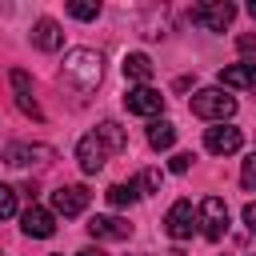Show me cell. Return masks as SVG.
I'll use <instances>...</instances> for the list:
<instances>
[{"mask_svg": "<svg viewBox=\"0 0 256 256\" xmlns=\"http://www.w3.org/2000/svg\"><path fill=\"white\" fill-rule=\"evenodd\" d=\"M8 80H12V92H16V108H20L24 116H32V120H44V112H40V104H36V96H32L28 72H24V68H12Z\"/></svg>", "mask_w": 256, "mask_h": 256, "instance_id": "30bf717a", "label": "cell"}, {"mask_svg": "<svg viewBox=\"0 0 256 256\" xmlns=\"http://www.w3.org/2000/svg\"><path fill=\"white\" fill-rule=\"evenodd\" d=\"M252 48H256V40H252V36H240V52H244V56H248V52H252Z\"/></svg>", "mask_w": 256, "mask_h": 256, "instance_id": "484cf974", "label": "cell"}, {"mask_svg": "<svg viewBox=\"0 0 256 256\" xmlns=\"http://www.w3.org/2000/svg\"><path fill=\"white\" fill-rule=\"evenodd\" d=\"M124 76L136 80V84H148V80H152V60H148L144 52H128V56H124Z\"/></svg>", "mask_w": 256, "mask_h": 256, "instance_id": "e0dca14e", "label": "cell"}, {"mask_svg": "<svg viewBox=\"0 0 256 256\" xmlns=\"http://www.w3.org/2000/svg\"><path fill=\"white\" fill-rule=\"evenodd\" d=\"M76 256H108L104 248H84V252H76Z\"/></svg>", "mask_w": 256, "mask_h": 256, "instance_id": "4316f807", "label": "cell"}, {"mask_svg": "<svg viewBox=\"0 0 256 256\" xmlns=\"http://www.w3.org/2000/svg\"><path fill=\"white\" fill-rule=\"evenodd\" d=\"M196 224H200L204 240H220L224 228H228V204H224L220 196H208V200L200 204V212H196Z\"/></svg>", "mask_w": 256, "mask_h": 256, "instance_id": "3957f363", "label": "cell"}, {"mask_svg": "<svg viewBox=\"0 0 256 256\" xmlns=\"http://www.w3.org/2000/svg\"><path fill=\"white\" fill-rule=\"evenodd\" d=\"M240 144H244V136H240V128H232V124H216V128L204 132V148H208L212 156H232V152H240Z\"/></svg>", "mask_w": 256, "mask_h": 256, "instance_id": "8992f818", "label": "cell"}, {"mask_svg": "<svg viewBox=\"0 0 256 256\" xmlns=\"http://www.w3.org/2000/svg\"><path fill=\"white\" fill-rule=\"evenodd\" d=\"M8 216H16V188L0 184V220H8Z\"/></svg>", "mask_w": 256, "mask_h": 256, "instance_id": "44dd1931", "label": "cell"}, {"mask_svg": "<svg viewBox=\"0 0 256 256\" xmlns=\"http://www.w3.org/2000/svg\"><path fill=\"white\" fill-rule=\"evenodd\" d=\"M244 224H248V228H256V208H252V204H244Z\"/></svg>", "mask_w": 256, "mask_h": 256, "instance_id": "d4e9b609", "label": "cell"}, {"mask_svg": "<svg viewBox=\"0 0 256 256\" xmlns=\"http://www.w3.org/2000/svg\"><path fill=\"white\" fill-rule=\"evenodd\" d=\"M240 184H244V192H252V188H256V160H244V172H240Z\"/></svg>", "mask_w": 256, "mask_h": 256, "instance_id": "603a6c76", "label": "cell"}, {"mask_svg": "<svg viewBox=\"0 0 256 256\" xmlns=\"http://www.w3.org/2000/svg\"><path fill=\"white\" fill-rule=\"evenodd\" d=\"M104 196H108V204H112V208H128V204H136V200H140V188H136V180H128V184H112Z\"/></svg>", "mask_w": 256, "mask_h": 256, "instance_id": "d6986e66", "label": "cell"}, {"mask_svg": "<svg viewBox=\"0 0 256 256\" xmlns=\"http://www.w3.org/2000/svg\"><path fill=\"white\" fill-rule=\"evenodd\" d=\"M96 140L104 144V152H124V148H128V136H124V128H120L116 120H104V124L96 128Z\"/></svg>", "mask_w": 256, "mask_h": 256, "instance_id": "2e32d148", "label": "cell"}, {"mask_svg": "<svg viewBox=\"0 0 256 256\" xmlns=\"http://www.w3.org/2000/svg\"><path fill=\"white\" fill-rule=\"evenodd\" d=\"M164 228H168V236H172V240H188V236L196 232L192 200H176V204L168 208V216H164Z\"/></svg>", "mask_w": 256, "mask_h": 256, "instance_id": "ba28073f", "label": "cell"}, {"mask_svg": "<svg viewBox=\"0 0 256 256\" xmlns=\"http://www.w3.org/2000/svg\"><path fill=\"white\" fill-rule=\"evenodd\" d=\"M100 76H104V56H100L96 48H72V52H64L60 84H64V88H72L80 100L96 92Z\"/></svg>", "mask_w": 256, "mask_h": 256, "instance_id": "6da1fadb", "label": "cell"}, {"mask_svg": "<svg viewBox=\"0 0 256 256\" xmlns=\"http://www.w3.org/2000/svg\"><path fill=\"white\" fill-rule=\"evenodd\" d=\"M148 144H152L156 152L172 148V144H176V128H172L168 120H152V124H148Z\"/></svg>", "mask_w": 256, "mask_h": 256, "instance_id": "ac0fdd59", "label": "cell"}, {"mask_svg": "<svg viewBox=\"0 0 256 256\" xmlns=\"http://www.w3.org/2000/svg\"><path fill=\"white\" fill-rule=\"evenodd\" d=\"M168 168H172V172H188V168H192V152H176V156L168 160Z\"/></svg>", "mask_w": 256, "mask_h": 256, "instance_id": "cb8c5ba5", "label": "cell"}, {"mask_svg": "<svg viewBox=\"0 0 256 256\" xmlns=\"http://www.w3.org/2000/svg\"><path fill=\"white\" fill-rule=\"evenodd\" d=\"M88 236L92 240H128L132 236V224L120 220V216H92L88 220Z\"/></svg>", "mask_w": 256, "mask_h": 256, "instance_id": "7c38bea8", "label": "cell"}, {"mask_svg": "<svg viewBox=\"0 0 256 256\" xmlns=\"http://www.w3.org/2000/svg\"><path fill=\"white\" fill-rule=\"evenodd\" d=\"M88 208V188L84 184H64L52 192V212L56 216H80Z\"/></svg>", "mask_w": 256, "mask_h": 256, "instance_id": "52a82bcc", "label": "cell"}, {"mask_svg": "<svg viewBox=\"0 0 256 256\" xmlns=\"http://www.w3.org/2000/svg\"><path fill=\"white\" fill-rule=\"evenodd\" d=\"M76 160H80V168H84L88 176L104 168L108 152H104V144L96 140V132H88V136H80V140H76Z\"/></svg>", "mask_w": 256, "mask_h": 256, "instance_id": "8fae6325", "label": "cell"}, {"mask_svg": "<svg viewBox=\"0 0 256 256\" xmlns=\"http://www.w3.org/2000/svg\"><path fill=\"white\" fill-rule=\"evenodd\" d=\"M68 16H76V20H96V16H100V4H96V0H72V4H68Z\"/></svg>", "mask_w": 256, "mask_h": 256, "instance_id": "ffe728a7", "label": "cell"}, {"mask_svg": "<svg viewBox=\"0 0 256 256\" xmlns=\"http://www.w3.org/2000/svg\"><path fill=\"white\" fill-rule=\"evenodd\" d=\"M136 188H140V196H144V192H160V172H156V168L140 172V176H136Z\"/></svg>", "mask_w": 256, "mask_h": 256, "instance_id": "7402d4cb", "label": "cell"}, {"mask_svg": "<svg viewBox=\"0 0 256 256\" xmlns=\"http://www.w3.org/2000/svg\"><path fill=\"white\" fill-rule=\"evenodd\" d=\"M124 108H128L132 116H156V112L164 108V96H160L152 84H136V88H128Z\"/></svg>", "mask_w": 256, "mask_h": 256, "instance_id": "5b68a950", "label": "cell"}, {"mask_svg": "<svg viewBox=\"0 0 256 256\" xmlns=\"http://www.w3.org/2000/svg\"><path fill=\"white\" fill-rule=\"evenodd\" d=\"M32 44H36L40 52H56V48L64 44L60 24H56V20H48V16H44V20H36V24H32Z\"/></svg>", "mask_w": 256, "mask_h": 256, "instance_id": "9a60e30c", "label": "cell"}, {"mask_svg": "<svg viewBox=\"0 0 256 256\" xmlns=\"http://www.w3.org/2000/svg\"><path fill=\"white\" fill-rule=\"evenodd\" d=\"M252 84H256V64H252V60L228 64V68L220 72V88H236V92H244V88H252Z\"/></svg>", "mask_w": 256, "mask_h": 256, "instance_id": "5bb4252c", "label": "cell"}, {"mask_svg": "<svg viewBox=\"0 0 256 256\" xmlns=\"http://www.w3.org/2000/svg\"><path fill=\"white\" fill-rule=\"evenodd\" d=\"M232 16H236V4H224V0H216V4H196V8H192V24H200V28H208V32H224V28L232 24Z\"/></svg>", "mask_w": 256, "mask_h": 256, "instance_id": "277c9868", "label": "cell"}, {"mask_svg": "<svg viewBox=\"0 0 256 256\" xmlns=\"http://www.w3.org/2000/svg\"><path fill=\"white\" fill-rule=\"evenodd\" d=\"M188 108H192V116H200V120L224 124V120L236 116V96H228L224 88H200V92H192Z\"/></svg>", "mask_w": 256, "mask_h": 256, "instance_id": "7a4b0ae2", "label": "cell"}, {"mask_svg": "<svg viewBox=\"0 0 256 256\" xmlns=\"http://www.w3.org/2000/svg\"><path fill=\"white\" fill-rule=\"evenodd\" d=\"M20 232H24V236H32V240H48V236L56 232V216H52L48 208L32 204V208H24V212H20Z\"/></svg>", "mask_w": 256, "mask_h": 256, "instance_id": "9c48e42d", "label": "cell"}, {"mask_svg": "<svg viewBox=\"0 0 256 256\" xmlns=\"http://www.w3.org/2000/svg\"><path fill=\"white\" fill-rule=\"evenodd\" d=\"M44 160H52V148H44V144H12V148L4 152V164H12V168L44 164Z\"/></svg>", "mask_w": 256, "mask_h": 256, "instance_id": "4fadbf2b", "label": "cell"}]
</instances>
